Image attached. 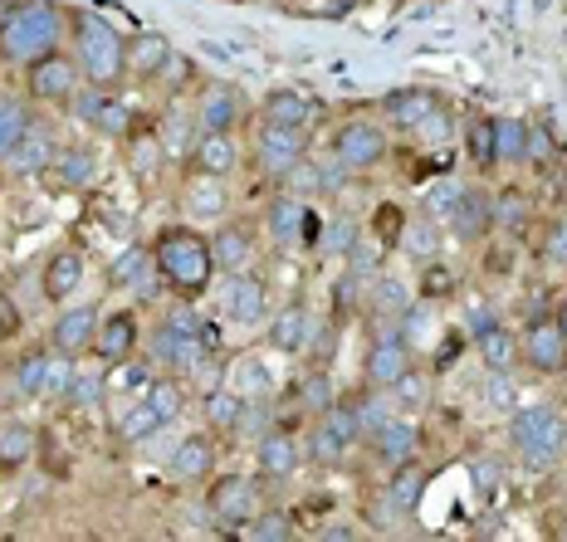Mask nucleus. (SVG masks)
Segmentation results:
<instances>
[{
    "label": "nucleus",
    "instance_id": "1",
    "mask_svg": "<svg viewBox=\"0 0 567 542\" xmlns=\"http://www.w3.org/2000/svg\"><path fill=\"white\" fill-rule=\"evenodd\" d=\"M69 44V10L59 0H20L6 20H0V64L30 69L34 59L54 54Z\"/></svg>",
    "mask_w": 567,
    "mask_h": 542
},
{
    "label": "nucleus",
    "instance_id": "2",
    "mask_svg": "<svg viewBox=\"0 0 567 542\" xmlns=\"http://www.w3.org/2000/svg\"><path fill=\"white\" fill-rule=\"evenodd\" d=\"M152 259H157V274L176 299H200L216 279V259H210V234H200L192 226H167L152 240Z\"/></svg>",
    "mask_w": 567,
    "mask_h": 542
},
{
    "label": "nucleus",
    "instance_id": "3",
    "mask_svg": "<svg viewBox=\"0 0 567 542\" xmlns=\"http://www.w3.org/2000/svg\"><path fill=\"white\" fill-rule=\"evenodd\" d=\"M69 50L84 69V84L117 88L127 79V34L99 10H69Z\"/></svg>",
    "mask_w": 567,
    "mask_h": 542
},
{
    "label": "nucleus",
    "instance_id": "4",
    "mask_svg": "<svg viewBox=\"0 0 567 542\" xmlns=\"http://www.w3.org/2000/svg\"><path fill=\"white\" fill-rule=\"evenodd\" d=\"M509 445L518 450L524 465L548 469V465H558L563 450H567V420L553 406H514Z\"/></svg>",
    "mask_w": 567,
    "mask_h": 542
},
{
    "label": "nucleus",
    "instance_id": "5",
    "mask_svg": "<svg viewBox=\"0 0 567 542\" xmlns=\"http://www.w3.org/2000/svg\"><path fill=\"white\" fill-rule=\"evenodd\" d=\"M79 88H84V69H79V59L69 44L54 54H44V59H34L25 69V93H30V103H40V108H69Z\"/></svg>",
    "mask_w": 567,
    "mask_h": 542
},
{
    "label": "nucleus",
    "instance_id": "6",
    "mask_svg": "<svg viewBox=\"0 0 567 542\" xmlns=\"http://www.w3.org/2000/svg\"><path fill=\"white\" fill-rule=\"evenodd\" d=\"M386 127L377 123V117H352V123L338 127L333 137V157L342 161V171L348 176H362V171H377L386 161Z\"/></svg>",
    "mask_w": 567,
    "mask_h": 542
},
{
    "label": "nucleus",
    "instance_id": "7",
    "mask_svg": "<svg viewBox=\"0 0 567 542\" xmlns=\"http://www.w3.org/2000/svg\"><path fill=\"white\" fill-rule=\"evenodd\" d=\"M74 117L79 123H89L93 133H103V137H133V103L123 98L117 88H103V84H84L74 93Z\"/></svg>",
    "mask_w": 567,
    "mask_h": 542
},
{
    "label": "nucleus",
    "instance_id": "8",
    "mask_svg": "<svg viewBox=\"0 0 567 542\" xmlns=\"http://www.w3.org/2000/svg\"><path fill=\"white\" fill-rule=\"evenodd\" d=\"M206 503H210V513H216L220 533H245V523H250V518L265 509V503H259V479H250V475H220V479H210Z\"/></svg>",
    "mask_w": 567,
    "mask_h": 542
},
{
    "label": "nucleus",
    "instance_id": "9",
    "mask_svg": "<svg viewBox=\"0 0 567 542\" xmlns=\"http://www.w3.org/2000/svg\"><path fill=\"white\" fill-rule=\"evenodd\" d=\"M303 157H309V127L275 123V117H265V123H259V133H255V161L269 176H284L289 167H299Z\"/></svg>",
    "mask_w": 567,
    "mask_h": 542
},
{
    "label": "nucleus",
    "instance_id": "10",
    "mask_svg": "<svg viewBox=\"0 0 567 542\" xmlns=\"http://www.w3.org/2000/svg\"><path fill=\"white\" fill-rule=\"evenodd\" d=\"M206 352L210 343L206 337H196V333H182V327H172L167 317L157 323V333H152V343H147V357H152V367L157 372H172V376H186V372H196L200 362H206Z\"/></svg>",
    "mask_w": 567,
    "mask_h": 542
},
{
    "label": "nucleus",
    "instance_id": "11",
    "mask_svg": "<svg viewBox=\"0 0 567 542\" xmlns=\"http://www.w3.org/2000/svg\"><path fill=\"white\" fill-rule=\"evenodd\" d=\"M220 317L235 327H259L269 317V284L255 269H240V274L226 279V289H220Z\"/></svg>",
    "mask_w": 567,
    "mask_h": 542
},
{
    "label": "nucleus",
    "instance_id": "12",
    "mask_svg": "<svg viewBox=\"0 0 567 542\" xmlns=\"http://www.w3.org/2000/svg\"><path fill=\"white\" fill-rule=\"evenodd\" d=\"M518 347H524V362L538 376H563L567 372V333H563L558 313L534 317V323L524 327V337H518Z\"/></svg>",
    "mask_w": 567,
    "mask_h": 542
},
{
    "label": "nucleus",
    "instance_id": "13",
    "mask_svg": "<svg viewBox=\"0 0 567 542\" xmlns=\"http://www.w3.org/2000/svg\"><path fill=\"white\" fill-rule=\"evenodd\" d=\"M54 157H59V137H54V127L44 123V117H30V127H25V137H20L16 147H10V157L0 161L16 181H30V176H40V171H54Z\"/></svg>",
    "mask_w": 567,
    "mask_h": 542
},
{
    "label": "nucleus",
    "instance_id": "14",
    "mask_svg": "<svg viewBox=\"0 0 567 542\" xmlns=\"http://www.w3.org/2000/svg\"><path fill=\"white\" fill-rule=\"evenodd\" d=\"M352 445H358V426H352V406H348V400H333L328 410H318L313 435H309V455L318 459V465H338Z\"/></svg>",
    "mask_w": 567,
    "mask_h": 542
},
{
    "label": "nucleus",
    "instance_id": "15",
    "mask_svg": "<svg viewBox=\"0 0 567 542\" xmlns=\"http://www.w3.org/2000/svg\"><path fill=\"white\" fill-rule=\"evenodd\" d=\"M186 161H192L196 176H216V181H226V176H235V167H240V137L196 127L192 147H186Z\"/></svg>",
    "mask_w": 567,
    "mask_h": 542
},
{
    "label": "nucleus",
    "instance_id": "16",
    "mask_svg": "<svg viewBox=\"0 0 567 542\" xmlns=\"http://www.w3.org/2000/svg\"><path fill=\"white\" fill-rule=\"evenodd\" d=\"M411 367H416V362H411V343L401 333H386V337H377L368 362H362V382H368L372 392H392Z\"/></svg>",
    "mask_w": 567,
    "mask_h": 542
},
{
    "label": "nucleus",
    "instance_id": "17",
    "mask_svg": "<svg viewBox=\"0 0 567 542\" xmlns=\"http://www.w3.org/2000/svg\"><path fill=\"white\" fill-rule=\"evenodd\" d=\"M109 284L137 293V299H157V289H167L157 274V259H152V244H127L109 264Z\"/></svg>",
    "mask_w": 567,
    "mask_h": 542
},
{
    "label": "nucleus",
    "instance_id": "18",
    "mask_svg": "<svg viewBox=\"0 0 567 542\" xmlns=\"http://www.w3.org/2000/svg\"><path fill=\"white\" fill-rule=\"evenodd\" d=\"M196 127H210V133H235L245 123V93L235 84H206L196 93Z\"/></svg>",
    "mask_w": 567,
    "mask_h": 542
},
{
    "label": "nucleus",
    "instance_id": "19",
    "mask_svg": "<svg viewBox=\"0 0 567 542\" xmlns=\"http://www.w3.org/2000/svg\"><path fill=\"white\" fill-rule=\"evenodd\" d=\"M137 337H142V323L133 309H113L103 313L99 323V337H93V357H99V367H113V362H127L137 352Z\"/></svg>",
    "mask_w": 567,
    "mask_h": 542
},
{
    "label": "nucleus",
    "instance_id": "20",
    "mask_svg": "<svg viewBox=\"0 0 567 542\" xmlns=\"http://www.w3.org/2000/svg\"><path fill=\"white\" fill-rule=\"evenodd\" d=\"M309 333H313V313H309L303 299L284 303L279 313L265 317V343L275 352H284V357H299V352L309 347Z\"/></svg>",
    "mask_w": 567,
    "mask_h": 542
},
{
    "label": "nucleus",
    "instance_id": "21",
    "mask_svg": "<svg viewBox=\"0 0 567 542\" xmlns=\"http://www.w3.org/2000/svg\"><path fill=\"white\" fill-rule=\"evenodd\" d=\"M99 323H103V309L99 303H79V309H64L54 317L50 327V347L54 352H69V357H79V352L93 347V337H99Z\"/></svg>",
    "mask_w": 567,
    "mask_h": 542
},
{
    "label": "nucleus",
    "instance_id": "22",
    "mask_svg": "<svg viewBox=\"0 0 567 542\" xmlns=\"http://www.w3.org/2000/svg\"><path fill=\"white\" fill-rule=\"evenodd\" d=\"M445 220H451V230L460 234V240L475 244L494 230V196L484 191V186H460V196H455V206H451Z\"/></svg>",
    "mask_w": 567,
    "mask_h": 542
},
{
    "label": "nucleus",
    "instance_id": "23",
    "mask_svg": "<svg viewBox=\"0 0 567 542\" xmlns=\"http://www.w3.org/2000/svg\"><path fill=\"white\" fill-rule=\"evenodd\" d=\"M382 113H386V123L401 127V133H421L435 113H445V103L435 88H396L382 98Z\"/></svg>",
    "mask_w": 567,
    "mask_h": 542
},
{
    "label": "nucleus",
    "instance_id": "24",
    "mask_svg": "<svg viewBox=\"0 0 567 542\" xmlns=\"http://www.w3.org/2000/svg\"><path fill=\"white\" fill-rule=\"evenodd\" d=\"M255 226H245V220H226L216 234H210V259H216V274H240V269L255 264Z\"/></svg>",
    "mask_w": 567,
    "mask_h": 542
},
{
    "label": "nucleus",
    "instance_id": "25",
    "mask_svg": "<svg viewBox=\"0 0 567 542\" xmlns=\"http://www.w3.org/2000/svg\"><path fill=\"white\" fill-rule=\"evenodd\" d=\"M255 465L265 479H293L303 465V450H299V435H289L284 426H269L265 435H259L255 445Z\"/></svg>",
    "mask_w": 567,
    "mask_h": 542
},
{
    "label": "nucleus",
    "instance_id": "26",
    "mask_svg": "<svg viewBox=\"0 0 567 542\" xmlns=\"http://www.w3.org/2000/svg\"><path fill=\"white\" fill-rule=\"evenodd\" d=\"M172 54H176V44L162 30H137L133 40H127V79H137V84H157Z\"/></svg>",
    "mask_w": 567,
    "mask_h": 542
},
{
    "label": "nucleus",
    "instance_id": "27",
    "mask_svg": "<svg viewBox=\"0 0 567 542\" xmlns=\"http://www.w3.org/2000/svg\"><path fill=\"white\" fill-rule=\"evenodd\" d=\"M210 475H216V440L206 430L182 435L172 450V479L176 484H206Z\"/></svg>",
    "mask_w": 567,
    "mask_h": 542
},
{
    "label": "nucleus",
    "instance_id": "28",
    "mask_svg": "<svg viewBox=\"0 0 567 542\" xmlns=\"http://www.w3.org/2000/svg\"><path fill=\"white\" fill-rule=\"evenodd\" d=\"M269 234H275L279 244H313L318 234V220L309 216V206H303V196H279L269 200Z\"/></svg>",
    "mask_w": 567,
    "mask_h": 542
},
{
    "label": "nucleus",
    "instance_id": "29",
    "mask_svg": "<svg viewBox=\"0 0 567 542\" xmlns=\"http://www.w3.org/2000/svg\"><path fill=\"white\" fill-rule=\"evenodd\" d=\"M84 279H89L84 254H79V250H59V254H50V264H44L40 289H44V299H50V303H69L79 289H84Z\"/></svg>",
    "mask_w": 567,
    "mask_h": 542
},
{
    "label": "nucleus",
    "instance_id": "30",
    "mask_svg": "<svg viewBox=\"0 0 567 542\" xmlns=\"http://www.w3.org/2000/svg\"><path fill=\"white\" fill-rule=\"evenodd\" d=\"M372 450L377 459H382L386 469H401V465H416V450H421V430H416V420H386L382 430L372 435Z\"/></svg>",
    "mask_w": 567,
    "mask_h": 542
},
{
    "label": "nucleus",
    "instance_id": "31",
    "mask_svg": "<svg viewBox=\"0 0 567 542\" xmlns=\"http://www.w3.org/2000/svg\"><path fill=\"white\" fill-rule=\"evenodd\" d=\"M475 343H480V357L489 372H514L518 362H524V347H518V337L504 323H494L484 337H475Z\"/></svg>",
    "mask_w": 567,
    "mask_h": 542
},
{
    "label": "nucleus",
    "instance_id": "32",
    "mask_svg": "<svg viewBox=\"0 0 567 542\" xmlns=\"http://www.w3.org/2000/svg\"><path fill=\"white\" fill-rule=\"evenodd\" d=\"M157 430H167V420H162V410L152 406L147 396H137L133 406L123 410V420H117V440L123 445H142V440H152Z\"/></svg>",
    "mask_w": 567,
    "mask_h": 542
},
{
    "label": "nucleus",
    "instance_id": "33",
    "mask_svg": "<svg viewBox=\"0 0 567 542\" xmlns=\"http://www.w3.org/2000/svg\"><path fill=\"white\" fill-rule=\"evenodd\" d=\"M54 171H59V181H64V186H74V191H89V186L99 181V157H93L89 147H59Z\"/></svg>",
    "mask_w": 567,
    "mask_h": 542
},
{
    "label": "nucleus",
    "instance_id": "34",
    "mask_svg": "<svg viewBox=\"0 0 567 542\" xmlns=\"http://www.w3.org/2000/svg\"><path fill=\"white\" fill-rule=\"evenodd\" d=\"M54 352L50 347H30L25 357L16 362V392L20 400H44V376H50Z\"/></svg>",
    "mask_w": 567,
    "mask_h": 542
},
{
    "label": "nucleus",
    "instance_id": "35",
    "mask_svg": "<svg viewBox=\"0 0 567 542\" xmlns=\"http://www.w3.org/2000/svg\"><path fill=\"white\" fill-rule=\"evenodd\" d=\"M265 117H275V123H293V127H313L318 123V103L303 98V93H293V88H284V93H269Z\"/></svg>",
    "mask_w": 567,
    "mask_h": 542
},
{
    "label": "nucleus",
    "instance_id": "36",
    "mask_svg": "<svg viewBox=\"0 0 567 542\" xmlns=\"http://www.w3.org/2000/svg\"><path fill=\"white\" fill-rule=\"evenodd\" d=\"M34 455V430L25 420H10V426H0V469L6 475H16V469H25Z\"/></svg>",
    "mask_w": 567,
    "mask_h": 542
},
{
    "label": "nucleus",
    "instance_id": "37",
    "mask_svg": "<svg viewBox=\"0 0 567 542\" xmlns=\"http://www.w3.org/2000/svg\"><path fill=\"white\" fill-rule=\"evenodd\" d=\"M358 240H362V226H358V220H352V216H333L323 230H318L313 250L328 254V259H342V254L358 250Z\"/></svg>",
    "mask_w": 567,
    "mask_h": 542
},
{
    "label": "nucleus",
    "instance_id": "38",
    "mask_svg": "<svg viewBox=\"0 0 567 542\" xmlns=\"http://www.w3.org/2000/svg\"><path fill=\"white\" fill-rule=\"evenodd\" d=\"M494 152H499V167L528 161V123H518V117H494Z\"/></svg>",
    "mask_w": 567,
    "mask_h": 542
},
{
    "label": "nucleus",
    "instance_id": "39",
    "mask_svg": "<svg viewBox=\"0 0 567 542\" xmlns=\"http://www.w3.org/2000/svg\"><path fill=\"white\" fill-rule=\"evenodd\" d=\"M352 406V426H358V440H372L377 430L392 420V396H382V392H372V396H362V400H348Z\"/></svg>",
    "mask_w": 567,
    "mask_h": 542
},
{
    "label": "nucleus",
    "instance_id": "40",
    "mask_svg": "<svg viewBox=\"0 0 567 542\" xmlns=\"http://www.w3.org/2000/svg\"><path fill=\"white\" fill-rule=\"evenodd\" d=\"M30 103H20V98H10V93H0V161L10 157V147L25 137V127H30Z\"/></svg>",
    "mask_w": 567,
    "mask_h": 542
},
{
    "label": "nucleus",
    "instance_id": "41",
    "mask_svg": "<svg viewBox=\"0 0 567 542\" xmlns=\"http://www.w3.org/2000/svg\"><path fill=\"white\" fill-rule=\"evenodd\" d=\"M240 410H245V396L230 392V386L206 392V426L210 430H235V426H240Z\"/></svg>",
    "mask_w": 567,
    "mask_h": 542
},
{
    "label": "nucleus",
    "instance_id": "42",
    "mask_svg": "<svg viewBox=\"0 0 567 542\" xmlns=\"http://www.w3.org/2000/svg\"><path fill=\"white\" fill-rule=\"evenodd\" d=\"M465 152L480 171L499 167V152H494V117H475V123L465 127Z\"/></svg>",
    "mask_w": 567,
    "mask_h": 542
},
{
    "label": "nucleus",
    "instance_id": "43",
    "mask_svg": "<svg viewBox=\"0 0 567 542\" xmlns=\"http://www.w3.org/2000/svg\"><path fill=\"white\" fill-rule=\"evenodd\" d=\"M421 493H425V475H421V469H411V465L392 469V484H386V499H392L401 513H416V509H421Z\"/></svg>",
    "mask_w": 567,
    "mask_h": 542
},
{
    "label": "nucleus",
    "instance_id": "44",
    "mask_svg": "<svg viewBox=\"0 0 567 542\" xmlns=\"http://www.w3.org/2000/svg\"><path fill=\"white\" fill-rule=\"evenodd\" d=\"M103 372H109V392H147V382L157 367H152V357L142 362L133 352L127 362H113V367H103Z\"/></svg>",
    "mask_w": 567,
    "mask_h": 542
},
{
    "label": "nucleus",
    "instance_id": "45",
    "mask_svg": "<svg viewBox=\"0 0 567 542\" xmlns=\"http://www.w3.org/2000/svg\"><path fill=\"white\" fill-rule=\"evenodd\" d=\"M103 396H109V372H79L74 367V382H69V392H64L69 406L89 410V406H99Z\"/></svg>",
    "mask_w": 567,
    "mask_h": 542
},
{
    "label": "nucleus",
    "instance_id": "46",
    "mask_svg": "<svg viewBox=\"0 0 567 542\" xmlns=\"http://www.w3.org/2000/svg\"><path fill=\"white\" fill-rule=\"evenodd\" d=\"M186 206H192V216L200 220H216V216H226V196H220V181L216 176H196L192 181V191H186Z\"/></svg>",
    "mask_w": 567,
    "mask_h": 542
},
{
    "label": "nucleus",
    "instance_id": "47",
    "mask_svg": "<svg viewBox=\"0 0 567 542\" xmlns=\"http://www.w3.org/2000/svg\"><path fill=\"white\" fill-rule=\"evenodd\" d=\"M299 533V523H293L289 513H275V509H259L250 523H245L240 538H255V542H279V538H293Z\"/></svg>",
    "mask_w": 567,
    "mask_h": 542
},
{
    "label": "nucleus",
    "instance_id": "48",
    "mask_svg": "<svg viewBox=\"0 0 567 542\" xmlns=\"http://www.w3.org/2000/svg\"><path fill=\"white\" fill-rule=\"evenodd\" d=\"M494 226L499 230H524L528 226V196L518 191V186H504L499 196H494Z\"/></svg>",
    "mask_w": 567,
    "mask_h": 542
},
{
    "label": "nucleus",
    "instance_id": "49",
    "mask_svg": "<svg viewBox=\"0 0 567 542\" xmlns=\"http://www.w3.org/2000/svg\"><path fill=\"white\" fill-rule=\"evenodd\" d=\"M142 396H147L152 406L162 410V420H167V426H172L176 416H182V406H186V392H182V382H176V376H167V382H157V376H152Z\"/></svg>",
    "mask_w": 567,
    "mask_h": 542
},
{
    "label": "nucleus",
    "instance_id": "50",
    "mask_svg": "<svg viewBox=\"0 0 567 542\" xmlns=\"http://www.w3.org/2000/svg\"><path fill=\"white\" fill-rule=\"evenodd\" d=\"M299 406L309 410V416H318V410L333 406V382H328V372H313L309 382L299 386Z\"/></svg>",
    "mask_w": 567,
    "mask_h": 542
},
{
    "label": "nucleus",
    "instance_id": "51",
    "mask_svg": "<svg viewBox=\"0 0 567 542\" xmlns=\"http://www.w3.org/2000/svg\"><path fill=\"white\" fill-rule=\"evenodd\" d=\"M235 382H240V396H269V372L259 367L255 357H245V362H235Z\"/></svg>",
    "mask_w": 567,
    "mask_h": 542
},
{
    "label": "nucleus",
    "instance_id": "52",
    "mask_svg": "<svg viewBox=\"0 0 567 542\" xmlns=\"http://www.w3.org/2000/svg\"><path fill=\"white\" fill-rule=\"evenodd\" d=\"M392 400L396 406H406V410H416V406H425V376L411 367L406 376H401V382L392 386Z\"/></svg>",
    "mask_w": 567,
    "mask_h": 542
},
{
    "label": "nucleus",
    "instance_id": "53",
    "mask_svg": "<svg viewBox=\"0 0 567 542\" xmlns=\"http://www.w3.org/2000/svg\"><path fill=\"white\" fill-rule=\"evenodd\" d=\"M406 250L416 254L421 264L425 259H435V220H416V226L406 230Z\"/></svg>",
    "mask_w": 567,
    "mask_h": 542
},
{
    "label": "nucleus",
    "instance_id": "54",
    "mask_svg": "<svg viewBox=\"0 0 567 542\" xmlns=\"http://www.w3.org/2000/svg\"><path fill=\"white\" fill-rule=\"evenodd\" d=\"M543 259L553 269H567V220H553L548 226V240H543Z\"/></svg>",
    "mask_w": 567,
    "mask_h": 542
},
{
    "label": "nucleus",
    "instance_id": "55",
    "mask_svg": "<svg viewBox=\"0 0 567 542\" xmlns=\"http://www.w3.org/2000/svg\"><path fill=\"white\" fill-rule=\"evenodd\" d=\"M406 299H411V293L401 289L396 279H377V309H382V313H401V309H406Z\"/></svg>",
    "mask_w": 567,
    "mask_h": 542
},
{
    "label": "nucleus",
    "instance_id": "56",
    "mask_svg": "<svg viewBox=\"0 0 567 542\" xmlns=\"http://www.w3.org/2000/svg\"><path fill=\"white\" fill-rule=\"evenodd\" d=\"M528 161H534V167H548L553 161V137H548V127H538V123H528Z\"/></svg>",
    "mask_w": 567,
    "mask_h": 542
},
{
    "label": "nucleus",
    "instance_id": "57",
    "mask_svg": "<svg viewBox=\"0 0 567 542\" xmlns=\"http://www.w3.org/2000/svg\"><path fill=\"white\" fill-rule=\"evenodd\" d=\"M162 79H167V88H186L196 79V64L186 54H172L167 59V69H162Z\"/></svg>",
    "mask_w": 567,
    "mask_h": 542
},
{
    "label": "nucleus",
    "instance_id": "58",
    "mask_svg": "<svg viewBox=\"0 0 567 542\" xmlns=\"http://www.w3.org/2000/svg\"><path fill=\"white\" fill-rule=\"evenodd\" d=\"M425 279H431V284H425V293H455V279H451V269L445 264H431V259H425Z\"/></svg>",
    "mask_w": 567,
    "mask_h": 542
},
{
    "label": "nucleus",
    "instance_id": "59",
    "mask_svg": "<svg viewBox=\"0 0 567 542\" xmlns=\"http://www.w3.org/2000/svg\"><path fill=\"white\" fill-rule=\"evenodd\" d=\"M489 400H494V406H514L509 372H489Z\"/></svg>",
    "mask_w": 567,
    "mask_h": 542
},
{
    "label": "nucleus",
    "instance_id": "60",
    "mask_svg": "<svg viewBox=\"0 0 567 542\" xmlns=\"http://www.w3.org/2000/svg\"><path fill=\"white\" fill-rule=\"evenodd\" d=\"M455 196H460V186H455V181H445V186H435V191H431V210H441V216H451V206H455Z\"/></svg>",
    "mask_w": 567,
    "mask_h": 542
},
{
    "label": "nucleus",
    "instance_id": "61",
    "mask_svg": "<svg viewBox=\"0 0 567 542\" xmlns=\"http://www.w3.org/2000/svg\"><path fill=\"white\" fill-rule=\"evenodd\" d=\"M20 333V309L16 303H6V293H0V337Z\"/></svg>",
    "mask_w": 567,
    "mask_h": 542
},
{
    "label": "nucleus",
    "instance_id": "62",
    "mask_svg": "<svg viewBox=\"0 0 567 542\" xmlns=\"http://www.w3.org/2000/svg\"><path fill=\"white\" fill-rule=\"evenodd\" d=\"M489 327H494V313H489V309H475V313H470V337H484Z\"/></svg>",
    "mask_w": 567,
    "mask_h": 542
},
{
    "label": "nucleus",
    "instance_id": "63",
    "mask_svg": "<svg viewBox=\"0 0 567 542\" xmlns=\"http://www.w3.org/2000/svg\"><path fill=\"white\" fill-rule=\"evenodd\" d=\"M558 323H563V333H567V303H563V313H558Z\"/></svg>",
    "mask_w": 567,
    "mask_h": 542
}]
</instances>
